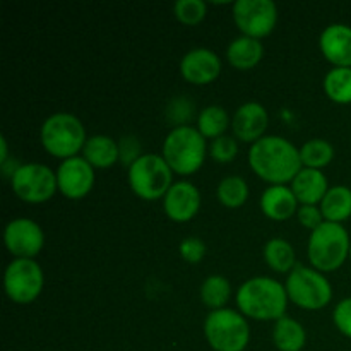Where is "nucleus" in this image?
<instances>
[{
	"mask_svg": "<svg viewBox=\"0 0 351 351\" xmlns=\"http://www.w3.org/2000/svg\"><path fill=\"white\" fill-rule=\"evenodd\" d=\"M249 165L261 180L271 185L291 184L302 170L300 149L281 136H264L249 149Z\"/></svg>",
	"mask_w": 351,
	"mask_h": 351,
	"instance_id": "obj_1",
	"label": "nucleus"
},
{
	"mask_svg": "<svg viewBox=\"0 0 351 351\" xmlns=\"http://www.w3.org/2000/svg\"><path fill=\"white\" fill-rule=\"evenodd\" d=\"M239 312L247 319L261 322H276L287 315V288L274 278H250L235 293Z\"/></svg>",
	"mask_w": 351,
	"mask_h": 351,
	"instance_id": "obj_2",
	"label": "nucleus"
},
{
	"mask_svg": "<svg viewBox=\"0 0 351 351\" xmlns=\"http://www.w3.org/2000/svg\"><path fill=\"white\" fill-rule=\"evenodd\" d=\"M209 147L197 127H173L165 137L161 156L165 158L173 173L189 177L199 171L204 165Z\"/></svg>",
	"mask_w": 351,
	"mask_h": 351,
	"instance_id": "obj_3",
	"label": "nucleus"
},
{
	"mask_svg": "<svg viewBox=\"0 0 351 351\" xmlns=\"http://www.w3.org/2000/svg\"><path fill=\"white\" fill-rule=\"evenodd\" d=\"M350 250L351 240L348 230L338 223H322L308 237V263L311 267L322 274L338 271L350 259Z\"/></svg>",
	"mask_w": 351,
	"mask_h": 351,
	"instance_id": "obj_4",
	"label": "nucleus"
},
{
	"mask_svg": "<svg viewBox=\"0 0 351 351\" xmlns=\"http://www.w3.org/2000/svg\"><path fill=\"white\" fill-rule=\"evenodd\" d=\"M40 141L50 156L64 161L82 153L88 136L79 117L67 112H57L41 123Z\"/></svg>",
	"mask_w": 351,
	"mask_h": 351,
	"instance_id": "obj_5",
	"label": "nucleus"
},
{
	"mask_svg": "<svg viewBox=\"0 0 351 351\" xmlns=\"http://www.w3.org/2000/svg\"><path fill=\"white\" fill-rule=\"evenodd\" d=\"M173 170L161 154H143L127 171L129 187L143 201H158L167 195L173 182Z\"/></svg>",
	"mask_w": 351,
	"mask_h": 351,
	"instance_id": "obj_6",
	"label": "nucleus"
},
{
	"mask_svg": "<svg viewBox=\"0 0 351 351\" xmlns=\"http://www.w3.org/2000/svg\"><path fill=\"white\" fill-rule=\"evenodd\" d=\"M204 338L215 351H245L250 341L249 319L233 308L211 311L206 315Z\"/></svg>",
	"mask_w": 351,
	"mask_h": 351,
	"instance_id": "obj_7",
	"label": "nucleus"
},
{
	"mask_svg": "<svg viewBox=\"0 0 351 351\" xmlns=\"http://www.w3.org/2000/svg\"><path fill=\"white\" fill-rule=\"evenodd\" d=\"M288 300L304 311H322L332 300V285L311 266L298 264L285 281Z\"/></svg>",
	"mask_w": 351,
	"mask_h": 351,
	"instance_id": "obj_8",
	"label": "nucleus"
},
{
	"mask_svg": "<svg viewBox=\"0 0 351 351\" xmlns=\"http://www.w3.org/2000/svg\"><path fill=\"white\" fill-rule=\"evenodd\" d=\"M45 287L43 267L34 259H14L3 273V291L16 305H29Z\"/></svg>",
	"mask_w": 351,
	"mask_h": 351,
	"instance_id": "obj_9",
	"label": "nucleus"
},
{
	"mask_svg": "<svg viewBox=\"0 0 351 351\" xmlns=\"http://www.w3.org/2000/svg\"><path fill=\"white\" fill-rule=\"evenodd\" d=\"M10 187L23 202L43 204L58 192L57 173L41 163L21 165L10 178Z\"/></svg>",
	"mask_w": 351,
	"mask_h": 351,
	"instance_id": "obj_10",
	"label": "nucleus"
},
{
	"mask_svg": "<svg viewBox=\"0 0 351 351\" xmlns=\"http://www.w3.org/2000/svg\"><path fill=\"white\" fill-rule=\"evenodd\" d=\"M233 21L243 36L263 40L276 27L278 7L271 0H237Z\"/></svg>",
	"mask_w": 351,
	"mask_h": 351,
	"instance_id": "obj_11",
	"label": "nucleus"
},
{
	"mask_svg": "<svg viewBox=\"0 0 351 351\" xmlns=\"http://www.w3.org/2000/svg\"><path fill=\"white\" fill-rule=\"evenodd\" d=\"M3 243L14 259H34L45 247L43 228L34 219L14 218L3 230Z\"/></svg>",
	"mask_w": 351,
	"mask_h": 351,
	"instance_id": "obj_12",
	"label": "nucleus"
},
{
	"mask_svg": "<svg viewBox=\"0 0 351 351\" xmlns=\"http://www.w3.org/2000/svg\"><path fill=\"white\" fill-rule=\"evenodd\" d=\"M55 173L58 192L71 201L84 199L95 187V168L81 154L62 161Z\"/></svg>",
	"mask_w": 351,
	"mask_h": 351,
	"instance_id": "obj_13",
	"label": "nucleus"
},
{
	"mask_svg": "<svg viewBox=\"0 0 351 351\" xmlns=\"http://www.w3.org/2000/svg\"><path fill=\"white\" fill-rule=\"evenodd\" d=\"M201 209V192L192 182H175L163 197V211L173 223H189Z\"/></svg>",
	"mask_w": 351,
	"mask_h": 351,
	"instance_id": "obj_14",
	"label": "nucleus"
},
{
	"mask_svg": "<svg viewBox=\"0 0 351 351\" xmlns=\"http://www.w3.org/2000/svg\"><path fill=\"white\" fill-rule=\"evenodd\" d=\"M180 74L194 86L211 84L221 74V60L209 48H194L182 57Z\"/></svg>",
	"mask_w": 351,
	"mask_h": 351,
	"instance_id": "obj_15",
	"label": "nucleus"
},
{
	"mask_svg": "<svg viewBox=\"0 0 351 351\" xmlns=\"http://www.w3.org/2000/svg\"><path fill=\"white\" fill-rule=\"evenodd\" d=\"M267 123H269L267 110L261 103L247 101L237 108L232 119L233 137L242 143H250L252 146L254 143L263 139Z\"/></svg>",
	"mask_w": 351,
	"mask_h": 351,
	"instance_id": "obj_16",
	"label": "nucleus"
},
{
	"mask_svg": "<svg viewBox=\"0 0 351 351\" xmlns=\"http://www.w3.org/2000/svg\"><path fill=\"white\" fill-rule=\"evenodd\" d=\"M321 53L335 67H351V26L335 23L319 36Z\"/></svg>",
	"mask_w": 351,
	"mask_h": 351,
	"instance_id": "obj_17",
	"label": "nucleus"
},
{
	"mask_svg": "<svg viewBox=\"0 0 351 351\" xmlns=\"http://www.w3.org/2000/svg\"><path fill=\"white\" fill-rule=\"evenodd\" d=\"M261 211L273 221H287L297 216L300 202L295 197L290 185H269L261 195Z\"/></svg>",
	"mask_w": 351,
	"mask_h": 351,
	"instance_id": "obj_18",
	"label": "nucleus"
},
{
	"mask_svg": "<svg viewBox=\"0 0 351 351\" xmlns=\"http://www.w3.org/2000/svg\"><path fill=\"white\" fill-rule=\"evenodd\" d=\"M290 187L300 206H319L331 189L324 171L312 168H302L291 180Z\"/></svg>",
	"mask_w": 351,
	"mask_h": 351,
	"instance_id": "obj_19",
	"label": "nucleus"
},
{
	"mask_svg": "<svg viewBox=\"0 0 351 351\" xmlns=\"http://www.w3.org/2000/svg\"><path fill=\"white\" fill-rule=\"evenodd\" d=\"M81 156L95 170H106L120 161L119 143L105 134H96V136L88 137Z\"/></svg>",
	"mask_w": 351,
	"mask_h": 351,
	"instance_id": "obj_20",
	"label": "nucleus"
},
{
	"mask_svg": "<svg viewBox=\"0 0 351 351\" xmlns=\"http://www.w3.org/2000/svg\"><path fill=\"white\" fill-rule=\"evenodd\" d=\"M264 57V47L261 40L249 36H239L226 48V60L237 71H250L257 67Z\"/></svg>",
	"mask_w": 351,
	"mask_h": 351,
	"instance_id": "obj_21",
	"label": "nucleus"
},
{
	"mask_svg": "<svg viewBox=\"0 0 351 351\" xmlns=\"http://www.w3.org/2000/svg\"><path fill=\"white\" fill-rule=\"evenodd\" d=\"M319 208L326 221L343 225L351 218V189L346 185H335L324 195Z\"/></svg>",
	"mask_w": 351,
	"mask_h": 351,
	"instance_id": "obj_22",
	"label": "nucleus"
},
{
	"mask_svg": "<svg viewBox=\"0 0 351 351\" xmlns=\"http://www.w3.org/2000/svg\"><path fill=\"white\" fill-rule=\"evenodd\" d=\"M273 343L280 351H302L307 343V332L300 322L285 315L274 322Z\"/></svg>",
	"mask_w": 351,
	"mask_h": 351,
	"instance_id": "obj_23",
	"label": "nucleus"
},
{
	"mask_svg": "<svg viewBox=\"0 0 351 351\" xmlns=\"http://www.w3.org/2000/svg\"><path fill=\"white\" fill-rule=\"evenodd\" d=\"M264 261L267 267L274 273L290 274L297 264V254H295L293 245L285 239H271L264 245Z\"/></svg>",
	"mask_w": 351,
	"mask_h": 351,
	"instance_id": "obj_24",
	"label": "nucleus"
},
{
	"mask_svg": "<svg viewBox=\"0 0 351 351\" xmlns=\"http://www.w3.org/2000/svg\"><path fill=\"white\" fill-rule=\"evenodd\" d=\"M228 127H232V119L228 112L219 105H209L201 110L197 117V130L206 141L218 139L226 136Z\"/></svg>",
	"mask_w": 351,
	"mask_h": 351,
	"instance_id": "obj_25",
	"label": "nucleus"
},
{
	"mask_svg": "<svg viewBox=\"0 0 351 351\" xmlns=\"http://www.w3.org/2000/svg\"><path fill=\"white\" fill-rule=\"evenodd\" d=\"M326 96L336 105L351 103V67H332L322 81Z\"/></svg>",
	"mask_w": 351,
	"mask_h": 351,
	"instance_id": "obj_26",
	"label": "nucleus"
},
{
	"mask_svg": "<svg viewBox=\"0 0 351 351\" xmlns=\"http://www.w3.org/2000/svg\"><path fill=\"white\" fill-rule=\"evenodd\" d=\"M201 302L211 311L226 308L232 298V285L221 274H211L201 285Z\"/></svg>",
	"mask_w": 351,
	"mask_h": 351,
	"instance_id": "obj_27",
	"label": "nucleus"
},
{
	"mask_svg": "<svg viewBox=\"0 0 351 351\" xmlns=\"http://www.w3.org/2000/svg\"><path fill=\"white\" fill-rule=\"evenodd\" d=\"M249 184L239 175H228L216 187V197L219 204L228 209H240L249 199Z\"/></svg>",
	"mask_w": 351,
	"mask_h": 351,
	"instance_id": "obj_28",
	"label": "nucleus"
},
{
	"mask_svg": "<svg viewBox=\"0 0 351 351\" xmlns=\"http://www.w3.org/2000/svg\"><path fill=\"white\" fill-rule=\"evenodd\" d=\"M302 167L322 170L335 160V147L326 139H311L300 147Z\"/></svg>",
	"mask_w": 351,
	"mask_h": 351,
	"instance_id": "obj_29",
	"label": "nucleus"
},
{
	"mask_svg": "<svg viewBox=\"0 0 351 351\" xmlns=\"http://www.w3.org/2000/svg\"><path fill=\"white\" fill-rule=\"evenodd\" d=\"M173 14L184 26H197L206 19L208 5L202 0H178L173 5Z\"/></svg>",
	"mask_w": 351,
	"mask_h": 351,
	"instance_id": "obj_30",
	"label": "nucleus"
},
{
	"mask_svg": "<svg viewBox=\"0 0 351 351\" xmlns=\"http://www.w3.org/2000/svg\"><path fill=\"white\" fill-rule=\"evenodd\" d=\"M239 154V141L233 136H221L218 139L211 141L209 146V156L219 165L232 163Z\"/></svg>",
	"mask_w": 351,
	"mask_h": 351,
	"instance_id": "obj_31",
	"label": "nucleus"
},
{
	"mask_svg": "<svg viewBox=\"0 0 351 351\" xmlns=\"http://www.w3.org/2000/svg\"><path fill=\"white\" fill-rule=\"evenodd\" d=\"M178 252H180L182 259L189 264H199L208 254V247L197 237H189L184 239L178 245Z\"/></svg>",
	"mask_w": 351,
	"mask_h": 351,
	"instance_id": "obj_32",
	"label": "nucleus"
},
{
	"mask_svg": "<svg viewBox=\"0 0 351 351\" xmlns=\"http://www.w3.org/2000/svg\"><path fill=\"white\" fill-rule=\"evenodd\" d=\"M332 322L343 336L351 339V297L338 302L332 311Z\"/></svg>",
	"mask_w": 351,
	"mask_h": 351,
	"instance_id": "obj_33",
	"label": "nucleus"
},
{
	"mask_svg": "<svg viewBox=\"0 0 351 351\" xmlns=\"http://www.w3.org/2000/svg\"><path fill=\"white\" fill-rule=\"evenodd\" d=\"M297 219L304 228L311 230V232H314L322 223H326L324 215H322L319 206H300L297 211Z\"/></svg>",
	"mask_w": 351,
	"mask_h": 351,
	"instance_id": "obj_34",
	"label": "nucleus"
},
{
	"mask_svg": "<svg viewBox=\"0 0 351 351\" xmlns=\"http://www.w3.org/2000/svg\"><path fill=\"white\" fill-rule=\"evenodd\" d=\"M194 106L187 101L185 98H178L175 101L170 103L168 106V117H170L171 122L175 123V127H182V125H189V119L194 113Z\"/></svg>",
	"mask_w": 351,
	"mask_h": 351,
	"instance_id": "obj_35",
	"label": "nucleus"
},
{
	"mask_svg": "<svg viewBox=\"0 0 351 351\" xmlns=\"http://www.w3.org/2000/svg\"><path fill=\"white\" fill-rule=\"evenodd\" d=\"M120 149V161L125 165L127 168L132 163H136L143 154H141V143L134 136H125L120 139L119 143Z\"/></svg>",
	"mask_w": 351,
	"mask_h": 351,
	"instance_id": "obj_36",
	"label": "nucleus"
},
{
	"mask_svg": "<svg viewBox=\"0 0 351 351\" xmlns=\"http://www.w3.org/2000/svg\"><path fill=\"white\" fill-rule=\"evenodd\" d=\"M9 144H7V137L0 136V165L9 161Z\"/></svg>",
	"mask_w": 351,
	"mask_h": 351,
	"instance_id": "obj_37",
	"label": "nucleus"
},
{
	"mask_svg": "<svg viewBox=\"0 0 351 351\" xmlns=\"http://www.w3.org/2000/svg\"><path fill=\"white\" fill-rule=\"evenodd\" d=\"M350 261H351V250H350Z\"/></svg>",
	"mask_w": 351,
	"mask_h": 351,
	"instance_id": "obj_38",
	"label": "nucleus"
}]
</instances>
